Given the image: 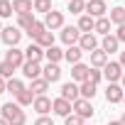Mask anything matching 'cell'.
<instances>
[{
  "label": "cell",
  "instance_id": "f35d334b",
  "mask_svg": "<svg viewBox=\"0 0 125 125\" xmlns=\"http://www.w3.org/2000/svg\"><path fill=\"white\" fill-rule=\"evenodd\" d=\"M34 125H54V120H52V118H47V115H39V118L34 120Z\"/></svg>",
  "mask_w": 125,
  "mask_h": 125
},
{
  "label": "cell",
  "instance_id": "603a6c76",
  "mask_svg": "<svg viewBox=\"0 0 125 125\" xmlns=\"http://www.w3.org/2000/svg\"><path fill=\"white\" fill-rule=\"evenodd\" d=\"M34 44H39V47H42V49L47 52L49 47H54V32H52V30H47V32H42V34H39V37L34 39Z\"/></svg>",
  "mask_w": 125,
  "mask_h": 125
},
{
  "label": "cell",
  "instance_id": "83f0119b",
  "mask_svg": "<svg viewBox=\"0 0 125 125\" xmlns=\"http://www.w3.org/2000/svg\"><path fill=\"white\" fill-rule=\"evenodd\" d=\"M110 22H113V25H118V27H123V25H125V8H123V5H118V8H113V10H110Z\"/></svg>",
  "mask_w": 125,
  "mask_h": 125
},
{
  "label": "cell",
  "instance_id": "7dc6e473",
  "mask_svg": "<svg viewBox=\"0 0 125 125\" xmlns=\"http://www.w3.org/2000/svg\"><path fill=\"white\" fill-rule=\"evenodd\" d=\"M0 32H3V22H0Z\"/></svg>",
  "mask_w": 125,
  "mask_h": 125
},
{
  "label": "cell",
  "instance_id": "681fc988",
  "mask_svg": "<svg viewBox=\"0 0 125 125\" xmlns=\"http://www.w3.org/2000/svg\"><path fill=\"white\" fill-rule=\"evenodd\" d=\"M86 3H88V0H86Z\"/></svg>",
  "mask_w": 125,
  "mask_h": 125
},
{
  "label": "cell",
  "instance_id": "d6a6232c",
  "mask_svg": "<svg viewBox=\"0 0 125 125\" xmlns=\"http://www.w3.org/2000/svg\"><path fill=\"white\" fill-rule=\"evenodd\" d=\"M79 88H81V98H86V101H91L96 96V83H91V81H83Z\"/></svg>",
  "mask_w": 125,
  "mask_h": 125
},
{
  "label": "cell",
  "instance_id": "ffe728a7",
  "mask_svg": "<svg viewBox=\"0 0 125 125\" xmlns=\"http://www.w3.org/2000/svg\"><path fill=\"white\" fill-rule=\"evenodd\" d=\"M25 56H27V61H37V64H39V61L44 59V49H42L39 44H34V42H32V44L25 49Z\"/></svg>",
  "mask_w": 125,
  "mask_h": 125
},
{
  "label": "cell",
  "instance_id": "5b68a950",
  "mask_svg": "<svg viewBox=\"0 0 125 125\" xmlns=\"http://www.w3.org/2000/svg\"><path fill=\"white\" fill-rule=\"evenodd\" d=\"M105 12H108V8H105V0H88V3H86V15H91L93 20H98V17H105Z\"/></svg>",
  "mask_w": 125,
  "mask_h": 125
},
{
  "label": "cell",
  "instance_id": "6da1fadb",
  "mask_svg": "<svg viewBox=\"0 0 125 125\" xmlns=\"http://www.w3.org/2000/svg\"><path fill=\"white\" fill-rule=\"evenodd\" d=\"M0 118H3L8 125H27V115L22 110V105L17 103H5V105H0Z\"/></svg>",
  "mask_w": 125,
  "mask_h": 125
},
{
  "label": "cell",
  "instance_id": "74e56055",
  "mask_svg": "<svg viewBox=\"0 0 125 125\" xmlns=\"http://www.w3.org/2000/svg\"><path fill=\"white\" fill-rule=\"evenodd\" d=\"M88 81H91V83H101V81H103V71H101V69H91Z\"/></svg>",
  "mask_w": 125,
  "mask_h": 125
},
{
  "label": "cell",
  "instance_id": "e0dca14e",
  "mask_svg": "<svg viewBox=\"0 0 125 125\" xmlns=\"http://www.w3.org/2000/svg\"><path fill=\"white\" fill-rule=\"evenodd\" d=\"M22 74L30 79V81H34V79H42L39 74H42V66L37 64V61H25L22 64Z\"/></svg>",
  "mask_w": 125,
  "mask_h": 125
},
{
  "label": "cell",
  "instance_id": "d6986e66",
  "mask_svg": "<svg viewBox=\"0 0 125 125\" xmlns=\"http://www.w3.org/2000/svg\"><path fill=\"white\" fill-rule=\"evenodd\" d=\"M108 64V54L98 47L96 52H91V69H103Z\"/></svg>",
  "mask_w": 125,
  "mask_h": 125
},
{
  "label": "cell",
  "instance_id": "f546056e",
  "mask_svg": "<svg viewBox=\"0 0 125 125\" xmlns=\"http://www.w3.org/2000/svg\"><path fill=\"white\" fill-rule=\"evenodd\" d=\"M69 12L74 15H86V0H69Z\"/></svg>",
  "mask_w": 125,
  "mask_h": 125
},
{
  "label": "cell",
  "instance_id": "4fadbf2b",
  "mask_svg": "<svg viewBox=\"0 0 125 125\" xmlns=\"http://www.w3.org/2000/svg\"><path fill=\"white\" fill-rule=\"evenodd\" d=\"M74 113H76V115H81L83 120H86V118H91V115H93V105H91V101H86V98L74 101Z\"/></svg>",
  "mask_w": 125,
  "mask_h": 125
},
{
  "label": "cell",
  "instance_id": "277c9868",
  "mask_svg": "<svg viewBox=\"0 0 125 125\" xmlns=\"http://www.w3.org/2000/svg\"><path fill=\"white\" fill-rule=\"evenodd\" d=\"M123 66H120V61H108V64L103 66V79L108 81V83H118L120 79H123Z\"/></svg>",
  "mask_w": 125,
  "mask_h": 125
},
{
  "label": "cell",
  "instance_id": "9c48e42d",
  "mask_svg": "<svg viewBox=\"0 0 125 125\" xmlns=\"http://www.w3.org/2000/svg\"><path fill=\"white\" fill-rule=\"evenodd\" d=\"M61 98H66V101H79L81 98V88H79V83H74V81H69V83H61Z\"/></svg>",
  "mask_w": 125,
  "mask_h": 125
},
{
  "label": "cell",
  "instance_id": "30bf717a",
  "mask_svg": "<svg viewBox=\"0 0 125 125\" xmlns=\"http://www.w3.org/2000/svg\"><path fill=\"white\" fill-rule=\"evenodd\" d=\"M123 96H125V88L120 83H108V88H105V101L108 103H123Z\"/></svg>",
  "mask_w": 125,
  "mask_h": 125
},
{
  "label": "cell",
  "instance_id": "b9f144b4",
  "mask_svg": "<svg viewBox=\"0 0 125 125\" xmlns=\"http://www.w3.org/2000/svg\"><path fill=\"white\" fill-rule=\"evenodd\" d=\"M120 66L125 69V52H120Z\"/></svg>",
  "mask_w": 125,
  "mask_h": 125
},
{
  "label": "cell",
  "instance_id": "4316f807",
  "mask_svg": "<svg viewBox=\"0 0 125 125\" xmlns=\"http://www.w3.org/2000/svg\"><path fill=\"white\" fill-rule=\"evenodd\" d=\"M34 98H37V96H34V93H32L30 88H25V91H22L20 96H15V103L25 108V105H32V103H34Z\"/></svg>",
  "mask_w": 125,
  "mask_h": 125
},
{
  "label": "cell",
  "instance_id": "d590c367",
  "mask_svg": "<svg viewBox=\"0 0 125 125\" xmlns=\"http://www.w3.org/2000/svg\"><path fill=\"white\" fill-rule=\"evenodd\" d=\"M34 10L37 12H44V15H49L54 8H52V0H34Z\"/></svg>",
  "mask_w": 125,
  "mask_h": 125
},
{
  "label": "cell",
  "instance_id": "1f68e13d",
  "mask_svg": "<svg viewBox=\"0 0 125 125\" xmlns=\"http://www.w3.org/2000/svg\"><path fill=\"white\" fill-rule=\"evenodd\" d=\"M34 22H37V20H34V12H30V15H20V17H17V27L25 30V32H27Z\"/></svg>",
  "mask_w": 125,
  "mask_h": 125
},
{
  "label": "cell",
  "instance_id": "f1b7e54d",
  "mask_svg": "<svg viewBox=\"0 0 125 125\" xmlns=\"http://www.w3.org/2000/svg\"><path fill=\"white\" fill-rule=\"evenodd\" d=\"M15 71H17V69H15V66L10 64V61H5V59L0 61V76H3L5 81H10V79H15V76H12Z\"/></svg>",
  "mask_w": 125,
  "mask_h": 125
},
{
  "label": "cell",
  "instance_id": "ee69618b",
  "mask_svg": "<svg viewBox=\"0 0 125 125\" xmlns=\"http://www.w3.org/2000/svg\"><path fill=\"white\" fill-rule=\"evenodd\" d=\"M120 86H123V88H125V74H123V79H120Z\"/></svg>",
  "mask_w": 125,
  "mask_h": 125
},
{
  "label": "cell",
  "instance_id": "f6af8a7d",
  "mask_svg": "<svg viewBox=\"0 0 125 125\" xmlns=\"http://www.w3.org/2000/svg\"><path fill=\"white\" fill-rule=\"evenodd\" d=\"M120 123H123V125H125V113H123V115H120Z\"/></svg>",
  "mask_w": 125,
  "mask_h": 125
},
{
  "label": "cell",
  "instance_id": "7402d4cb",
  "mask_svg": "<svg viewBox=\"0 0 125 125\" xmlns=\"http://www.w3.org/2000/svg\"><path fill=\"white\" fill-rule=\"evenodd\" d=\"M76 27L81 30V34H88V32H93V30H96V20H93L91 15H81Z\"/></svg>",
  "mask_w": 125,
  "mask_h": 125
},
{
  "label": "cell",
  "instance_id": "44dd1931",
  "mask_svg": "<svg viewBox=\"0 0 125 125\" xmlns=\"http://www.w3.org/2000/svg\"><path fill=\"white\" fill-rule=\"evenodd\" d=\"M118 47H120V42H118V37H115V34H105V37H103V42H101V49H103L108 56H110L113 52H118Z\"/></svg>",
  "mask_w": 125,
  "mask_h": 125
},
{
  "label": "cell",
  "instance_id": "ba28073f",
  "mask_svg": "<svg viewBox=\"0 0 125 125\" xmlns=\"http://www.w3.org/2000/svg\"><path fill=\"white\" fill-rule=\"evenodd\" d=\"M5 61H10L15 69H22V64L27 61V56H25V52H22V49L12 47V49H8V52H5Z\"/></svg>",
  "mask_w": 125,
  "mask_h": 125
},
{
  "label": "cell",
  "instance_id": "9a60e30c",
  "mask_svg": "<svg viewBox=\"0 0 125 125\" xmlns=\"http://www.w3.org/2000/svg\"><path fill=\"white\" fill-rule=\"evenodd\" d=\"M12 10H15L17 17L20 15H30L34 10V0H12Z\"/></svg>",
  "mask_w": 125,
  "mask_h": 125
},
{
  "label": "cell",
  "instance_id": "836d02e7",
  "mask_svg": "<svg viewBox=\"0 0 125 125\" xmlns=\"http://www.w3.org/2000/svg\"><path fill=\"white\" fill-rule=\"evenodd\" d=\"M42 32H47V25H44V22H39V20H37V22L27 30V34H30V39H32V42H34V39H37Z\"/></svg>",
  "mask_w": 125,
  "mask_h": 125
},
{
  "label": "cell",
  "instance_id": "8d00e7d4",
  "mask_svg": "<svg viewBox=\"0 0 125 125\" xmlns=\"http://www.w3.org/2000/svg\"><path fill=\"white\" fill-rule=\"evenodd\" d=\"M64 125H86V120H83L81 115L71 113V115H66V118H64Z\"/></svg>",
  "mask_w": 125,
  "mask_h": 125
},
{
  "label": "cell",
  "instance_id": "ab89813d",
  "mask_svg": "<svg viewBox=\"0 0 125 125\" xmlns=\"http://www.w3.org/2000/svg\"><path fill=\"white\" fill-rule=\"evenodd\" d=\"M115 37H118V42H125V25H123V27H118Z\"/></svg>",
  "mask_w": 125,
  "mask_h": 125
},
{
  "label": "cell",
  "instance_id": "7c38bea8",
  "mask_svg": "<svg viewBox=\"0 0 125 125\" xmlns=\"http://www.w3.org/2000/svg\"><path fill=\"white\" fill-rule=\"evenodd\" d=\"M88 74H91V66H86V64H74L71 66V81L74 83L88 81Z\"/></svg>",
  "mask_w": 125,
  "mask_h": 125
},
{
  "label": "cell",
  "instance_id": "4dcf8cb0",
  "mask_svg": "<svg viewBox=\"0 0 125 125\" xmlns=\"http://www.w3.org/2000/svg\"><path fill=\"white\" fill-rule=\"evenodd\" d=\"M15 10H12V0H0V20H8L12 17Z\"/></svg>",
  "mask_w": 125,
  "mask_h": 125
},
{
  "label": "cell",
  "instance_id": "d4e9b609",
  "mask_svg": "<svg viewBox=\"0 0 125 125\" xmlns=\"http://www.w3.org/2000/svg\"><path fill=\"white\" fill-rule=\"evenodd\" d=\"M110 25H113V22H110V17H98V20H96V30H93V32H96V34H101V37H105V34H110Z\"/></svg>",
  "mask_w": 125,
  "mask_h": 125
},
{
  "label": "cell",
  "instance_id": "bcb514c9",
  "mask_svg": "<svg viewBox=\"0 0 125 125\" xmlns=\"http://www.w3.org/2000/svg\"><path fill=\"white\" fill-rule=\"evenodd\" d=\"M0 125H8V123H5V120H3V118H0Z\"/></svg>",
  "mask_w": 125,
  "mask_h": 125
},
{
  "label": "cell",
  "instance_id": "2e32d148",
  "mask_svg": "<svg viewBox=\"0 0 125 125\" xmlns=\"http://www.w3.org/2000/svg\"><path fill=\"white\" fill-rule=\"evenodd\" d=\"M81 56H83V49L76 44V47H66L64 49V59L69 61V64L74 66V64H81Z\"/></svg>",
  "mask_w": 125,
  "mask_h": 125
},
{
  "label": "cell",
  "instance_id": "60d3db41",
  "mask_svg": "<svg viewBox=\"0 0 125 125\" xmlns=\"http://www.w3.org/2000/svg\"><path fill=\"white\" fill-rule=\"evenodd\" d=\"M5 91H8V81L0 76V93H5Z\"/></svg>",
  "mask_w": 125,
  "mask_h": 125
},
{
  "label": "cell",
  "instance_id": "484cf974",
  "mask_svg": "<svg viewBox=\"0 0 125 125\" xmlns=\"http://www.w3.org/2000/svg\"><path fill=\"white\" fill-rule=\"evenodd\" d=\"M44 59L49 61V64H59V61L64 59V52H61L59 47H49V49L44 52Z\"/></svg>",
  "mask_w": 125,
  "mask_h": 125
},
{
  "label": "cell",
  "instance_id": "5bb4252c",
  "mask_svg": "<svg viewBox=\"0 0 125 125\" xmlns=\"http://www.w3.org/2000/svg\"><path fill=\"white\" fill-rule=\"evenodd\" d=\"M42 79H47L49 83H56V81L61 79V69H59V64H49V61H47V66L42 69Z\"/></svg>",
  "mask_w": 125,
  "mask_h": 125
},
{
  "label": "cell",
  "instance_id": "52a82bcc",
  "mask_svg": "<svg viewBox=\"0 0 125 125\" xmlns=\"http://www.w3.org/2000/svg\"><path fill=\"white\" fill-rule=\"evenodd\" d=\"M44 25H47V30H61L64 27V12H59V10H52L49 15H44Z\"/></svg>",
  "mask_w": 125,
  "mask_h": 125
},
{
  "label": "cell",
  "instance_id": "ac0fdd59",
  "mask_svg": "<svg viewBox=\"0 0 125 125\" xmlns=\"http://www.w3.org/2000/svg\"><path fill=\"white\" fill-rule=\"evenodd\" d=\"M52 105H54V101H49L47 96H37V98H34V103H32V108H34L39 115H47V113L52 110Z\"/></svg>",
  "mask_w": 125,
  "mask_h": 125
},
{
  "label": "cell",
  "instance_id": "7bdbcfd3",
  "mask_svg": "<svg viewBox=\"0 0 125 125\" xmlns=\"http://www.w3.org/2000/svg\"><path fill=\"white\" fill-rule=\"evenodd\" d=\"M108 125H123V123H120V120H110Z\"/></svg>",
  "mask_w": 125,
  "mask_h": 125
},
{
  "label": "cell",
  "instance_id": "8fae6325",
  "mask_svg": "<svg viewBox=\"0 0 125 125\" xmlns=\"http://www.w3.org/2000/svg\"><path fill=\"white\" fill-rule=\"evenodd\" d=\"M79 47L83 49V54H91V52H96V49H98V37H96L93 32H88V34H81V39H79Z\"/></svg>",
  "mask_w": 125,
  "mask_h": 125
},
{
  "label": "cell",
  "instance_id": "e575fe53",
  "mask_svg": "<svg viewBox=\"0 0 125 125\" xmlns=\"http://www.w3.org/2000/svg\"><path fill=\"white\" fill-rule=\"evenodd\" d=\"M25 91V83L20 81V79H10L8 81V93H12V96H20Z\"/></svg>",
  "mask_w": 125,
  "mask_h": 125
},
{
  "label": "cell",
  "instance_id": "c3c4849f",
  "mask_svg": "<svg viewBox=\"0 0 125 125\" xmlns=\"http://www.w3.org/2000/svg\"><path fill=\"white\" fill-rule=\"evenodd\" d=\"M123 105H125V96H123Z\"/></svg>",
  "mask_w": 125,
  "mask_h": 125
},
{
  "label": "cell",
  "instance_id": "cb8c5ba5",
  "mask_svg": "<svg viewBox=\"0 0 125 125\" xmlns=\"http://www.w3.org/2000/svg\"><path fill=\"white\" fill-rule=\"evenodd\" d=\"M30 91H32L34 96H47V91H49V81H47V79H34L32 86H30Z\"/></svg>",
  "mask_w": 125,
  "mask_h": 125
},
{
  "label": "cell",
  "instance_id": "3957f363",
  "mask_svg": "<svg viewBox=\"0 0 125 125\" xmlns=\"http://www.w3.org/2000/svg\"><path fill=\"white\" fill-rule=\"evenodd\" d=\"M0 39H3V44H8V47L12 49V47L20 44V39H22V30L8 25V27H3V32H0Z\"/></svg>",
  "mask_w": 125,
  "mask_h": 125
},
{
  "label": "cell",
  "instance_id": "f907efd6",
  "mask_svg": "<svg viewBox=\"0 0 125 125\" xmlns=\"http://www.w3.org/2000/svg\"><path fill=\"white\" fill-rule=\"evenodd\" d=\"M66 3H69V0H66Z\"/></svg>",
  "mask_w": 125,
  "mask_h": 125
},
{
  "label": "cell",
  "instance_id": "8992f818",
  "mask_svg": "<svg viewBox=\"0 0 125 125\" xmlns=\"http://www.w3.org/2000/svg\"><path fill=\"white\" fill-rule=\"evenodd\" d=\"M52 110H54L56 115H61V118H66V115H71V113H74V103L59 96V98H54V105H52Z\"/></svg>",
  "mask_w": 125,
  "mask_h": 125
},
{
  "label": "cell",
  "instance_id": "7a4b0ae2",
  "mask_svg": "<svg viewBox=\"0 0 125 125\" xmlns=\"http://www.w3.org/2000/svg\"><path fill=\"white\" fill-rule=\"evenodd\" d=\"M59 37H61V42H64L66 47H76L79 39H81V30L76 25H64L61 32H59Z\"/></svg>",
  "mask_w": 125,
  "mask_h": 125
}]
</instances>
